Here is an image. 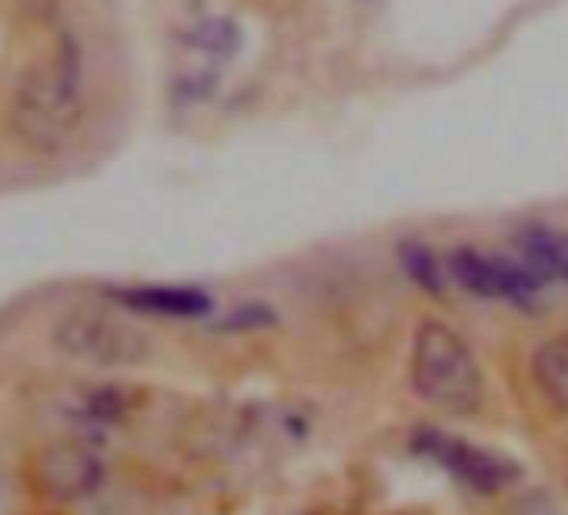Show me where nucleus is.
I'll return each mask as SVG.
<instances>
[{"label": "nucleus", "instance_id": "1", "mask_svg": "<svg viewBox=\"0 0 568 515\" xmlns=\"http://www.w3.org/2000/svg\"><path fill=\"white\" fill-rule=\"evenodd\" d=\"M408 378L415 395L445 415H475L485 402V375L471 345L442 319L418 322Z\"/></svg>", "mask_w": 568, "mask_h": 515}, {"label": "nucleus", "instance_id": "2", "mask_svg": "<svg viewBox=\"0 0 568 515\" xmlns=\"http://www.w3.org/2000/svg\"><path fill=\"white\" fill-rule=\"evenodd\" d=\"M84 114L81 51L71 34H61L58 61L44 74H31L14 98V131L38 151H58L71 141Z\"/></svg>", "mask_w": 568, "mask_h": 515}, {"label": "nucleus", "instance_id": "3", "mask_svg": "<svg viewBox=\"0 0 568 515\" xmlns=\"http://www.w3.org/2000/svg\"><path fill=\"white\" fill-rule=\"evenodd\" d=\"M412 448L422 458L445 468L455 482L481 495H498L521 478V465L511 455H501L495 448L475 445L462 435H448L438 428H418L412 435Z\"/></svg>", "mask_w": 568, "mask_h": 515}, {"label": "nucleus", "instance_id": "4", "mask_svg": "<svg viewBox=\"0 0 568 515\" xmlns=\"http://www.w3.org/2000/svg\"><path fill=\"white\" fill-rule=\"evenodd\" d=\"M54 345L91 365H138L151 355V339L141 329L94 309L64 315L54 329Z\"/></svg>", "mask_w": 568, "mask_h": 515}, {"label": "nucleus", "instance_id": "5", "mask_svg": "<svg viewBox=\"0 0 568 515\" xmlns=\"http://www.w3.org/2000/svg\"><path fill=\"white\" fill-rule=\"evenodd\" d=\"M448 275L475 299L488 302H508L518 309H528L538 299V289L545 285L535 279L521 262L501 254H488L478 248H458L448 254Z\"/></svg>", "mask_w": 568, "mask_h": 515}, {"label": "nucleus", "instance_id": "6", "mask_svg": "<svg viewBox=\"0 0 568 515\" xmlns=\"http://www.w3.org/2000/svg\"><path fill=\"white\" fill-rule=\"evenodd\" d=\"M41 488L54 498H84L101 485L104 465L94 448L64 442L41 455Z\"/></svg>", "mask_w": 568, "mask_h": 515}, {"label": "nucleus", "instance_id": "7", "mask_svg": "<svg viewBox=\"0 0 568 515\" xmlns=\"http://www.w3.org/2000/svg\"><path fill=\"white\" fill-rule=\"evenodd\" d=\"M108 295L128 312L158 319H204L214 312V299L194 285H124Z\"/></svg>", "mask_w": 568, "mask_h": 515}, {"label": "nucleus", "instance_id": "8", "mask_svg": "<svg viewBox=\"0 0 568 515\" xmlns=\"http://www.w3.org/2000/svg\"><path fill=\"white\" fill-rule=\"evenodd\" d=\"M518 262L541 282H565L568 285V234L548 224H525L515 234Z\"/></svg>", "mask_w": 568, "mask_h": 515}, {"label": "nucleus", "instance_id": "9", "mask_svg": "<svg viewBox=\"0 0 568 515\" xmlns=\"http://www.w3.org/2000/svg\"><path fill=\"white\" fill-rule=\"evenodd\" d=\"M531 378L555 408L568 412V332L538 345L531 355Z\"/></svg>", "mask_w": 568, "mask_h": 515}, {"label": "nucleus", "instance_id": "10", "mask_svg": "<svg viewBox=\"0 0 568 515\" xmlns=\"http://www.w3.org/2000/svg\"><path fill=\"white\" fill-rule=\"evenodd\" d=\"M398 265L412 279V285H418L425 295H432V299L445 295V269L438 262V254L425 241H418V238L402 241L398 244Z\"/></svg>", "mask_w": 568, "mask_h": 515}, {"label": "nucleus", "instance_id": "11", "mask_svg": "<svg viewBox=\"0 0 568 515\" xmlns=\"http://www.w3.org/2000/svg\"><path fill=\"white\" fill-rule=\"evenodd\" d=\"M267 325H274V312L267 305H261V302L237 305L221 322H214L217 332H254V329H267Z\"/></svg>", "mask_w": 568, "mask_h": 515}]
</instances>
